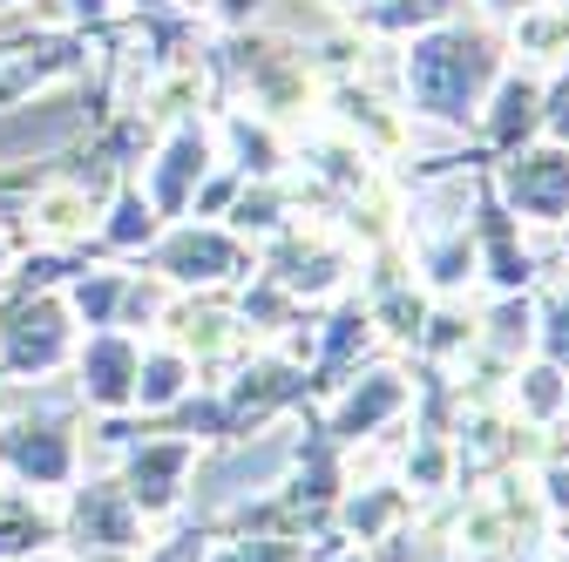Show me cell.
Masks as SVG:
<instances>
[{
    "mask_svg": "<svg viewBox=\"0 0 569 562\" xmlns=\"http://www.w3.org/2000/svg\"><path fill=\"white\" fill-rule=\"evenodd\" d=\"M68 345V325H61V305L54 299H34V305H14L8 325H0V360H8L14 373H41L61 360Z\"/></svg>",
    "mask_w": 569,
    "mask_h": 562,
    "instance_id": "cell-1",
    "label": "cell"
},
{
    "mask_svg": "<svg viewBox=\"0 0 569 562\" xmlns=\"http://www.w3.org/2000/svg\"><path fill=\"white\" fill-rule=\"evenodd\" d=\"M136 353L122 339H96L89 353H82V387H89V400H102V407H122L129 393H136Z\"/></svg>",
    "mask_w": 569,
    "mask_h": 562,
    "instance_id": "cell-2",
    "label": "cell"
},
{
    "mask_svg": "<svg viewBox=\"0 0 569 562\" xmlns=\"http://www.w3.org/2000/svg\"><path fill=\"white\" fill-rule=\"evenodd\" d=\"M183 461H190V448H183V441H163V448H150V454H142V461L129 468V495H136L142 509H163V502L177 495L170 481H177V468H183Z\"/></svg>",
    "mask_w": 569,
    "mask_h": 562,
    "instance_id": "cell-3",
    "label": "cell"
},
{
    "mask_svg": "<svg viewBox=\"0 0 569 562\" xmlns=\"http://www.w3.org/2000/svg\"><path fill=\"white\" fill-rule=\"evenodd\" d=\"M8 461H14L21 474H34V481H61V474H68V441H61L54 428H14Z\"/></svg>",
    "mask_w": 569,
    "mask_h": 562,
    "instance_id": "cell-4",
    "label": "cell"
},
{
    "mask_svg": "<svg viewBox=\"0 0 569 562\" xmlns=\"http://www.w3.org/2000/svg\"><path fill=\"white\" fill-rule=\"evenodd\" d=\"M76 529L89 542H129V515H122V502L109 495V488H89V495L76 502Z\"/></svg>",
    "mask_w": 569,
    "mask_h": 562,
    "instance_id": "cell-5",
    "label": "cell"
},
{
    "mask_svg": "<svg viewBox=\"0 0 569 562\" xmlns=\"http://www.w3.org/2000/svg\"><path fill=\"white\" fill-rule=\"evenodd\" d=\"M224 264V244L218 238H183L177 251H170V271H183V278H210Z\"/></svg>",
    "mask_w": 569,
    "mask_h": 562,
    "instance_id": "cell-6",
    "label": "cell"
},
{
    "mask_svg": "<svg viewBox=\"0 0 569 562\" xmlns=\"http://www.w3.org/2000/svg\"><path fill=\"white\" fill-rule=\"evenodd\" d=\"M0 258H8V251H0Z\"/></svg>",
    "mask_w": 569,
    "mask_h": 562,
    "instance_id": "cell-7",
    "label": "cell"
}]
</instances>
